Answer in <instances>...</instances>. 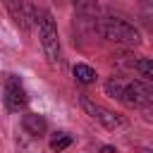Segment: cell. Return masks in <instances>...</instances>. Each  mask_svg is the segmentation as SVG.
Wrapping results in <instances>:
<instances>
[{
	"instance_id": "30bf717a",
	"label": "cell",
	"mask_w": 153,
	"mask_h": 153,
	"mask_svg": "<svg viewBox=\"0 0 153 153\" xmlns=\"http://www.w3.org/2000/svg\"><path fill=\"white\" fill-rule=\"evenodd\" d=\"M139 19L146 29L153 31V0H139Z\"/></svg>"
},
{
	"instance_id": "3957f363",
	"label": "cell",
	"mask_w": 153,
	"mask_h": 153,
	"mask_svg": "<svg viewBox=\"0 0 153 153\" xmlns=\"http://www.w3.org/2000/svg\"><path fill=\"white\" fill-rule=\"evenodd\" d=\"M36 26H38V38L41 48L48 57L50 65L60 60V36H57V24L48 10H36Z\"/></svg>"
},
{
	"instance_id": "6da1fadb",
	"label": "cell",
	"mask_w": 153,
	"mask_h": 153,
	"mask_svg": "<svg viewBox=\"0 0 153 153\" xmlns=\"http://www.w3.org/2000/svg\"><path fill=\"white\" fill-rule=\"evenodd\" d=\"M105 93L112 96L115 100L124 103L127 108L146 110L148 105H153V86L146 84L143 79H122V76H112L110 81H105Z\"/></svg>"
},
{
	"instance_id": "7c38bea8",
	"label": "cell",
	"mask_w": 153,
	"mask_h": 153,
	"mask_svg": "<svg viewBox=\"0 0 153 153\" xmlns=\"http://www.w3.org/2000/svg\"><path fill=\"white\" fill-rule=\"evenodd\" d=\"M72 5L79 10V12H96V0H72Z\"/></svg>"
},
{
	"instance_id": "9c48e42d",
	"label": "cell",
	"mask_w": 153,
	"mask_h": 153,
	"mask_svg": "<svg viewBox=\"0 0 153 153\" xmlns=\"http://www.w3.org/2000/svg\"><path fill=\"white\" fill-rule=\"evenodd\" d=\"M72 72H74V79H76L79 84H84V86H88V84H96V79H98L96 69H93V67H88V65H84V62H76Z\"/></svg>"
},
{
	"instance_id": "277c9868",
	"label": "cell",
	"mask_w": 153,
	"mask_h": 153,
	"mask_svg": "<svg viewBox=\"0 0 153 153\" xmlns=\"http://www.w3.org/2000/svg\"><path fill=\"white\" fill-rule=\"evenodd\" d=\"M79 105L84 108V112H86L91 120H96L98 124H103V127H105V129H110V131L127 127V117H124V115L108 110L105 105L96 103V100H93V98H88V96H81V98H79Z\"/></svg>"
},
{
	"instance_id": "8fae6325",
	"label": "cell",
	"mask_w": 153,
	"mask_h": 153,
	"mask_svg": "<svg viewBox=\"0 0 153 153\" xmlns=\"http://www.w3.org/2000/svg\"><path fill=\"white\" fill-rule=\"evenodd\" d=\"M69 143H72V136H69V134H65V131H55V136L50 139V148H53V151H57V153H60V151H65Z\"/></svg>"
},
{
	"instance_id": "8992f818",
	"label": "cell",
	"mask_w": 153,
	"mask_h": 153,
	"mask_svg": "<svg viewBox=\"0 0 153 153\" xmlns=\"http://www.w3.org/2000/svg\"><path fill=\"white\" fill-rule=\"evenodd\" d=\"M2 103H5V108H7L10 112H19V110H24V108H26L29 96H26V91H24V86H22L19 76L10 74V76L5 79V88H2Z\"/></svg>"
},
{
	"instance_id": "ba28073f",
	"label": "cell",
	"mask_w": 153,
	"mask_h": 153,
	"mask_svg": "<svg viewBox=\"0 0 153 153\" xmlns=\"http://www.w3.org/2000/svg\"><path fill=\"white\" fill-rule=\"evenodd\" d=\"M131 69L139 74V79H143L146 84L153 86V60H148V57H136L134 65H131Z\"/></svg>"
},
{
	"instance_id": "5b68a950",
	"label": "cell",
	"mask_w": 153,
	"mask_h": 153,
	"mask_svg": "<svg viewBox=\"0 0 153 153\" xmlns=\"http://www.w3.org/2000/svg\"><path fill=\"white\" fill-rule=\"evenodd\" d=\"M10 17L14 19V24L22 29V33H29L31 26L36 24V10L31 5V0H2Z\"/></svg>"
},
{
	"instance_id": "52a82bcc",
	"label": "cell",
	"mask_w": 153,
	"mask_h": 153,
	"mask_svg": "<svg viewBox=\"0 0 153 153\" xmlns=\"http://www.w3.org/2000/svg\"><path fill=\"white\" fill-rule=\"evenodd\" d=\"M22 127H24V131L31 134V136H43V134L48 131V122H45V117H43V115H36V112L24 115Z\"/></svg>"
},
{
	"instance_id": "4fadbf2b",
	"label": "cell",
	"mask_w": 153,
	"mask_h": 153,
	"mask_svg": "<svg viewBox=\"0 0 153 153\" xmlns=\"http://www.w3.org/2000/svg\"><path fill=\"white\" fill-rule=\"evenodd\" d=\"M143 115H146V120H148V122H153V105H148V108L143 110Z\"/></svg>"
},
{
	"instance_id": "7a4b0ae2",
	"label": "cell",
	"mask_w": 153,
	"mask_h": 153,
	"mask_svg": "<svg viewBox=\"0 0 153 153\" xmlns=\"http://www.w3.org/2000/svg\"><path fill=\"white\" fill-rule=\"evenodd\" d=\"M98 31L103 33V38L120 43V45H139L141 43L136 26L129 24L127 19H122V17H103L98 22Z\"/></svg>"
}]
</instances>
